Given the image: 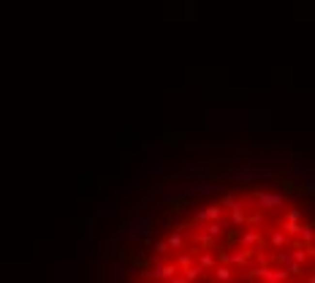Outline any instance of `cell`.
Returning a JSON list of instances; mask_svg holds the SVG:
<instances>
[{"label":"cell","mask_w":315,"mask_h":283,"mask_svg":"<svg viewBox=\"0 0 315 283\" xmlns=\"http://www.w3.org/2000/svg\"><path fill=\"white\" fill-rule=\"evenodd\" d=\"M307 207L277 188H234L179 218L139 283H315Z\"/></svg>","instance_id":"6da1fadb"}]
</instances>
